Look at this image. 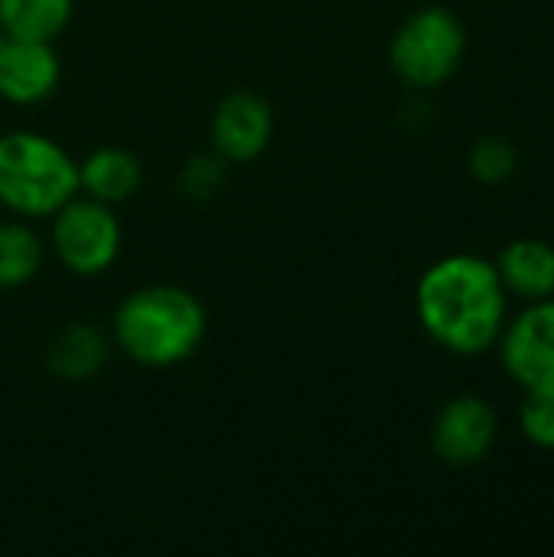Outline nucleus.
Instances as JSON below:
<instances>
[{
  "label": "nucleus",
  "instance_id": "13",
  "mask_svg": "<svg viewBox=\"0 0 554 557\" xmlns=\"http://www.w3.org/2000/svg\"><path fill=\"white\" fill-rule=\"evenodd\" d=\"M75 0H0V29L13 39L56 42L69 26Z\"/></svg>",
  "mask_w": 554,
  "mask_h": 557
},
{
  "label": "nucleus",
  "instance_id": "10",
  "mask_svg": "<svg viewBox=\"0 0 554 557\" xmlns=\"http://www.w3.org/2000/svg\"><path fill=\"white\" fill-rule=\"evenodd\" d=\"M496 271L509 297L532 304L554 297V245L545 238H516L496 255Z\"/></svg>",
  "mask_w": 554,
  "mask_h": 557
},
{
  "label": "nucleus",
  "instance_id": "1",
  "mask_svg": "<svg viewBox=\"0 0 554 557\" xmlns=\"http://www.w3.org/2000/svg\"><path fill=\"white\" fill-rule=\"evenodd\" d=\"M421 330L454 356H480L496 346L509 320V294L483 255H447L424 268L415 287Z\"/></svg>",
  "mask_w": 554,
  "mask_h": 557
},
{
  "label": "nucleus",
  "instance_id": "15",
  "mask_svg": "<svg viewBox=\"0 0 554 557\" xmlns=\"http://www.w3.org/2000/svg\"><path fill=\"white\" fill-rule=\"evenodd\" d=\"M470 176L483 186H503L516 176L519 170V150L509 137L503 134H487L470 147L467 157Z\"/></svg>",
  "mask_w": 554,
  "mask_h": 557
},
{
  "label": "nucleus",
  "instance_id": "14",
  "mask_svg": "<svg viewBox=\"0 0 554 557\" xmlns=\"http://www.w3.org/2000/svg\"><path fill=\"white\" fill-rule=\"evenodd\" d=\"M42 268V242L26 219L0 222V290L26 287Z\"/></svg>",
  "mask_w": 554,
  "mask_h": 557
},
{
  "label": "nucleus",
  "instance_id": "17",
  "mask_svg": "<svg viewBox=\"0 0 554 557\" xmlns=\"http://www.w3.org/2000/svg\"><path fill=\"white\" fill-rule=\"evenodd\" d=\"M225 160L212 150V153H202V157H193L183 173H180V183L189 196L196 199H206V196H216L219 186L225 183Z\"/></svg>",
  "mask_w": 554,
  "mask_h": 557
},
{
  "label": "nucleus",
  "instance_id": "8",
  "mask_svg": "<svg viewBox=\"0 0 554 557\" xmlns=\"http://www.w3.org/2000/svg\"><path fill=\"white\" fill-rule=\"evenodd\" d=\"M209 134H212V150L225 163H251L271 144L274 134L271 104L248 88H235L216 104Z\"/></svg>",
  "mask_w": 554,
  "mask_h": 557
},
{
  "label": "nucleus",
  "instance_id": "7",
  "mask_svg": "<svg viewBox=\"0 0 554 557\" xmlns=\"http://www.w3.org/2000/svg\"><path fill=\"white\" fill-rule=\"evenodd\" d=\"M500 434V414L483 395H457L451 398L434 424H431V447L438 460L447 467H473L490 457Z\"/></svg>",
  "mask_w": 554,
  "mask_h": 557
},
{
  "label": "nucleus",
  "instance_id": "5",
  "mask_svg": "<svg viewBox=\"0 0 554 557\" xmlns=\"http://www.w3.org/2000/svg\"><path fill=\"white\" fill-rule=\"evenodd\" d=\"M49 219H52V251L65 271L78 277H98L118 261L124 235L114 206L75 193Z\"/></svg>",
  "mask_w": 554,
  "mask_h": 557
},
{
  "label": "nucleus",
  "instance_id": "12",
  "mask_svg": "<svg viewBox=\"0 0 554 557\" xmlns=\"http://www.w3.org/2000/svg\"><path fill=\"white\" fill-rule=\"evenodd\" d=\"M140 180H144L140 160L131 150L114 147V144L95 147L78 163V193L108 206L131 199L140 189Z\"/></svg>",
  "mask_w": 554,
  "mask_h": 557
},
{
  "label": "nucleus",
  "instance_id": "2",
  "mask_svg": "<svg viewBox=\"0 0 554 557\" xmlns=\"http://www.w3.org/2000/svg\"><path fill=\"white\" fill-rule=\"evenodd\" d=\"M209 333L202 300L176 284L131 290L111 317V343L144 369H173L196 356Z\"/></svg>",
  "mask_w": 554,
  "mask_h": 557
},
{
  "label": "nucleus",
  "instance_id": "9",
  "mask_svg": "<svg viewBox=\"0 0 554 557\" xmlns=\"http://www.w3.org/2000/svg\"><path fill=\"white\" fill-rule=\"evenodd\" d=\"M59 55L46 39L7 36L0 52V98L10 104H39L59 88Z\"/></svg>",
  "mask_w": 554,
  "mask_h": 557
},
{
  "label": "nucleus",
  "instance_id": "6",
  "mask_svg": "<svg viewBox=\"0 0 554 557\" xmlns=\"http://www.w3.org/2000/svg\"><path fill=\"white\" fill-rule=\"evenodd\" d=\"M496 346L500 362L516 385H554V297L532 300L506 320Z\"/></svg>",
  "mask_w": 554,
  "mask_h": 557
},
{
  "label": "nucleus",
  "instance_id": "3",
  "mask_svg": "<svg viewBox=\"0 0 554 557\" xmlns=\"http://www.w3.org/2000/svg\"><path fill=\"white\" fill-rule=\"evenodd\" d=\"M78 193V160L39 131L0 134V206L16 219H49Z\"/></svg>",
  "mask_w": 554,
  "mask_h": 557
},
{
  "label": "nucleus",
  "instance_id": "18",
  "mask_svg": "<svg viewBox=\"0 0 554 557\" xmlns=\"http://www.w3.org/2000/svg\"><path fill=\"white\" fill-rule=\"evenodd\" d=\"M3 42H7V33L0 29V52H3Z\"/></svg>",
  "mask_w": 554,
  "mask_h": 557
},
{
  "label": "nucleus",
  "instance_id": "4",
  "mask_svg": "<svg viewBox=\"0 0 554 557\" xmlns=\"http://www.w3.org/2000/svg\"><path fill=\"white\" fill-rule=\"evenodd\" d=\"M467 55V26L447 7H421L402 20L392 36V72L418 91L438 88L460 69Z\"/></svg>",
  "mask_w": 554,
  "mask_h": 557
},
{
  "label": "nucleus",
  "instance_id": "11",
  "mask_svg": "<svg viewBox=\"0 0 554 557\" xmlns=\"http://www.w3.org/2000/svg\"><path fill=\"white\" fill-rule=\"evenodd\" d=\"M111 356V339L91 323H65L46 346V369L62 382L95 379Z\"/></svg>",
  "mask_w": 554,
  "mask_h": 557
},
{
  "label": "nucleus",
  "instance_id": "16",
  "mask_svg": "<svg viewBox=\"0 0 554 557\" xmlns=\"http://www.w3.org/2000/svg\"><path fill=\"white\" fill-rule=\"evenodd\" d=\"M519 428L529 444L554 450V385L526 388V398L519 405Z\"/></svg>",
  "mask_w": 554,
  "mask_h": 557
}]
</instances>
